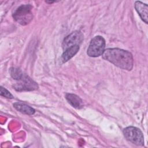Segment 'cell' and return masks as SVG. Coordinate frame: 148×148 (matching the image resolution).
I'll use <instances>...</instances> for the list:
<instances>
[{
    "mask_svg": "<svg viewBox=\"0 0 148 148\" xmlns=\"http://www.w3.org/2000/svg\"><path fill=\"white\" fill-rule=\"evenodd\" d=\"M105 39L99 35L94 36L90 43L87 54L91 57H97L102 56L105 47Z\"/></svg>",
    "mask_w": 148,
    "mask_h": 148,
    "instance_id": "cell-4",
    "label": "cell"
},
{
    "mask_svg": "<svg viewBox=\"0 0 148 148\" xmlns=\"http://www.w3.org/2000/svg\"><path fill=\"white\" fill-rule=\"evenodd\" d=\"M83 40V34L82 32L79 31H75L72 32L64 39L62 44V49L64 51L72 46L75 45L80 46Z\"/></svg>",
    "mask_w": 148,
    "mask_h": 148,
    "instance_id": "cell-6",
    "label": "cell"
},
{
    "mask_svg": "<svg viewBox=\"0 0 148 148\" xmlns=\"http://www.w3.org/2000/svg\"><path fill=\"white\" fill-rule=\"evenodd\" d=\"M13 107L17 111L28 115H32L35 112V110L33 108L21 102L14 103Z\"/></svg>",
    "mask_w": 148,
    "mask_h": 148,
    "instance_id": "cell-10",
    "label": "cell"
},
{
    "mask_svg": "<svg viewBox=\"0 0 148 148\" xmlns=\"http://www.w3.org/2000/svg\"><path fill=\"white\" fill-rule=\"evenodd\" d=\"M46 3H54V2H56V1H46Z\"/></svg>",
    "mask_w": 148,
    "mask_h": 148,
    "instance_id": "cell-12",
    "label": "cell"
},
{
    "mask_svg": "<svg viewBox=\"0 0 148 148\" xmlns=\"http://www.w3.org/2000/svg\"><path fill=\"white\" fill-rule=\"evenodd\" d=\"M135 8L141 19L146 23H148V6L140 1L135 2Z\"/></svg>",
    "mask_w": 148,
    "mask_h": 148,
    "instance_id": "cell-7",
    "label": "cell"
},
{
    "mask_svg": "<svg viewBox=\"0 0 148 148\" xmlns=\"http://www.w3.org/2000/svg\"><path fill=\"white\" fill-rule=\"evenodd\" d=\"M123 134L128 141L137 145L143 146L144 136L141 130L134 126H129L123 130Z\"/></svg>",
    "mask_w": 148,
    "mask_h": 148,
    "instance_id": "cell-5",
    "label": "cell"
},
{
    "mask_svg": "<svg viewBox=\"0 0 148 148\" xmlns=\"http://www.w3.org/2000/svg\"><path fill=\"white\" fill-rule=\"evenodd\" d=\"M1 92H0V94L1 96H3L5 98H9V99H12L13 98V95L8 90H6V88H3V87H1Z\"/></svg>",
    "mask_w": 148,
    "mask_h": 148,
    "instance_id": "cell-11",
    "label": "cell"
},
{
    "mask_svg": "<svg viewBox=\"0 0 148 148\" xmlns=\"http://www.w3.org/2000/svg\"><path fill=\"white\" fill-rule=\"evenodd\" d=\"M10 76L17 82L13 85V88L17 91H34L38 90V84L28 75L18 68L12 67L9 70Z\"/></svg>",
    "mask_w": 148,
    "mask_h": 148,
    "instance_id": "cell-2",
    "label": "cell"
},
{
    "mask_svg": "<svg viewBox=\"0 0 148 148\" xmlns=\"http://www.w3.org/2000/svg\"><path fill=\"white\" fill-rule=\"evenodd\" d=\"M79 49L80 46L75 45L64 50L61 56L62 61L63 62H66L69 61L77 54V53L79 50Z\"/></svg>",
    "mask_w": 148,
    "mask_h": 148,
    "instance_id": "cell-9",
    "label": "cell"
},
{
    "mask_svg": "<svg viewBox=\"0 0 148 148\" xmlns=\"http://www.w3.org/2000/svg\"><path fill=\"white\" fill-rule=\"evenodd\" d=\"M32 6L29 4L22 5L18 7L13 13V17L22 25L28 24L33 19Z\"/></svg>",
    "mask_w": 148,
    "mask_h": 148,
    "instance_id": "cell-3",
    "label": "cell"
},
{
    "mask_svg": "<svg viewBox=\"0 0 148 148\" xmlns=\"http://www.w3.org/2000/svg\"><path fill=\"white\" fill-rule=\"evenodd\" d=\"M65 98L68 103L75 108L80 109L83 106L82 99L75 94L66 93L65 94Z\"/></svg>",
    "mask_w": 148,
    "mask_h": 148,
    "instance_id": "cell-8",
    "label": "cell"
},
{
    "mask_svg": "<svg viewBox=\"0 0 148 148\" xmlns=\"http://www.w3.org/2000/svg\"><path fill=\"white\" fill-rule=\"evenodd\" d=\"M102 58L123 69L131 71L134 66L132 54L128 51L119 48H109L104 50Z\"/></svg>",
    "mask_w": 148,
    "mask_h": 148,
    "instance_id": "cell-1",
    "label": "cell"
}]
</instances>
